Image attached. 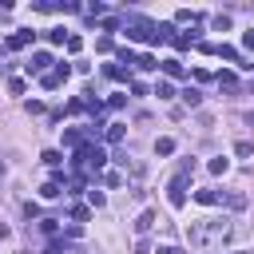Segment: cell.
Here are the masks:
<instances>
[{
	"label": "cell",
	"mask_w": 254,
	"mask_h": 254,
	"mask_svg": "<svg viewBox=\"0 0 254 254\" xmlns=\"http://www.w3.org/2000/svg\"><path fill=\"white\" fill-rule=\"evenodd\" d=\"M230 234H234V222H230V218H202V222H190V230H187L190 246H198V250L222 246Z\"/></svg>",
	"instance_id": "1"
},
{
	"label": "cell",
	"mask_w": 254,
	"mask_h": 254,
	"mask_svg": "<svg viewBox=\"0 0 254 254\" xmlns=\"http://www.w3.org/2000/svg\"><path fill=\"white\" fill-rule=\"evenodd\" d=\"M194 175V159H187L183 167H179V175L171 179V187H167V198H171V206L179 210V206H187V179Z\"/></svg>",
	"instance_id": "2"
},
{
	"label": "cell",
	"mask_w": 254,
	"mask_h": 254,
	"mask_svg": "<svg viewBox=\"0 0 254 254\" xmlns=\"http://www.w3.org/2000/svg\"><path fill=\"white\" fill-rule=\"evenodd\" d=\"M107 163V155H103V147H95V143H83L79 151H75V167H83V171H99Z\"/></svg>",
	"instance_id": "3"
},
{
	"label": "cell",
	"mask_w": 254,
	"mask_h": 254,
	"mask_svg": "<svg viewBox=\"0 0 254 254\" xmlns=\"http://www.w3.org/2000/svg\"><path fill=\"white\" fill-rule=\"evenodd\" d=\"M48 64H56L48 52H32V60H28V75H48Z\"/></svg>",
	"instance_id": "4"
},
{
	"label": "cell",
	"mask_w": 254,
	"mask_h": 254,
	"mask_svg": "<svg viewBox=\"0 0 254 254\" xmlns=\"http://www.w3.org/2000/svg\"><path fill=\"white\" fill-rule=\"evenodd\" d=\"M194 202H202V206H214V202H222V190H214V187H202V190H194Z\"/></svg>",
	"instance_id": "5"
},
{
	"label": "cell",
	"mask_w": 254,
	"mask_h": 254,
	"mask_svg": "<svg viewBox=\"0 0 254 254\" xmlns=\"http://www.w3.org/2000/svg\"><path fill=\"white\" fill-rule=\"evenodd\" d=\"M32 40H36V32H28V28H20V32H12V36H8V48H28Z\"/></svg>",
	"instance_id": "6"
},
{
	"label": "cell",
	"mask_w": 254,
	"mask_h": 254,
	"mask_svg": "<svg viewBox=\"0 0 254 254\" xmlns=\"http://www.w3.org/2000/svg\"><path fill=\"white\" fill-rule=\"evenodd\" d=\"M151 226H155V210H143V214L135 218V234H147Z\"/></svg>",
	"instance_id": "7"
},
{
	"label": "cell",
	"mask_w": 254,
	"mask_h": 254,
	"mask_svg": "<svg viewBox=\"0 0 254 254\" xmlns=\"http://www.w3.org/2000/svg\"><path fill=\"white\" fill-rule=\"evenodd\" d=\"M183 103H187V107H198V103H202V91H198V87H187V91H183Z\"/></svg>",
	"instance_id": "8"
},
{
	"label": "cell",
	"mask_w": 254,
	"mask_h": 254,
	"mask_svg": "<svg viewBox=\"0 0 254 254\" xmlns=\"http://www.w3.org/2000/svg\"><path fill=\"white\" fill-rule=\"evenodd\" d=\"M155 155H175V139H155Z\"/></svg>",
	"instance_id": "9"
},
{
	"label": "cell",
	"mask_w": 254,
	"mask_h": 254,
	"mask_svg": "<svg viewBox=\"0 0 254 254\" xmlns=\"http://www.w3.org/2000/svg\"><path fill=\"white\" fill-rule=\"evenodd\" d=\"M234 155H238V159H250V155H254V143H250V139H238V143H234Z\"/></svg>",
	"instance_id": "10"
},
{
	"label": "cell",
	"mask_w": 254,
	"mask_h": 254,
	"mask_svg": "<svg viewBox=\"0 0 254 254\" xmlns=\"http://www.w3.org/2000/svg\"><path fill=\"white\" fill-rule=\"evenodd\" d=\"M155 95H159V99H175V87H171L167 79H159V83H155Z\"/></svg>",
	"instance_id": "11"
},
{
	"label": "cell",
	"mask_w": 254,
	"mask_h": 254,
	"mask_svg": "<svg viewBox=\"0 0 254 254\" xmlns=\"http://www.w3.org/2000/svg\"><path fill=\"white\" fill-rule=\"evenodd\" d=\"M175 40V48H190L194 44V32H179V36H171Z\"/></svg>",
	"instance_id": "12"
},
{
	"label": "cell",
	"mask_w": 254,
	"mask_h": 254,
	"mask_svg": "<svg viewBox=\"0 0 254 254\" xmlns=\"http://www.w3.org/2000/svg\"><path fill=\"white\" fill-rule=\"evenodd\" d=\"M64 143H67V147H75V151H79V147H83V135H79V131H64Z\"/></svg>",
	"instance_id": "13"
},
{
	"label": "cell",
	"mask_w": 254,
	"mask_h": 254,
	"mask_svg": "<svg viewBox=\"0 0 254 254\" xmlns=\"http://www.w3.org/2000/svg\"><path fill=\"white\" fill-rule=\"evenodd\" d=\"M40 198H60V183H44L40 187Z\"/></svg>",
	"instance_id": "14"
},
{
	"label": "cell",
	"mask_w": 254,
	"mask_h": 254,
	"mask_svg": "<svg viewBox=\"0 0 254 254\" xmlns=\"http://www.w3.org/2000/svg\"><path fill=\"white\" fill-rule=\"evenodd\" d=\"M175 20H179V24H194V20H198V16H194V12H190V8H179V12H175Z\"/></svg>",
	"instance_id": "15"
},
{
	"label": "cell",
	"mask_w": 254,
	"mask_h": 254,
	"mask_svg": "<svg viewBox=\"0 0 254 254\" xmlns=\"http://www.w3.org/2000/svg\"><path fill=\"white\" fill-rule=\"evenodd\" d=\"M163 71H167V75H183V64H179V60H163Z\"/></svg>",
	"instance_id": "16"
},
{
	"label": "cell",
	"mask_w": 254,
	"mask_h": 254,
	"mask_svg": "<svg viewBox=\"0 0 254 254\" xmlns=\"http://www.w3.org/2000/svg\"><path fill=\"white\" fill-rule=\"evenodd\" d=\"M107 139L119 143V139H123V123H107Z\"/></svg>",
	"instance_id": "17"
},
{
	"label": "cell",
	"mask_w": 254,
	"mask_h": 254,
	"mask_svg": "<svg viewBox=\"0 0 254 254\" xmlns=\"http://www.w3.org/2000/svg\"><path fill=\"white\" fill-rule=\"evenodd\" d=\"M210 171H214V175H226V171H230V159H210Z\"/></svg>",
	"instance_id": "18"
},
{
	"label": "cell",
	"mask_w": 254,
	"mask_h": 254,
	"mask_svg": "<svg viewBox=\"0 0 254 254\" xmlns=\"http://www.w3.org/2000/svg\"><path fill=\"white\" fill-rule=\"evenodd\" d=\"M226 206H230V210H242V206H246V194H226Z\"/></svg>",
	"instance_id": "19"
},
{
	"label": "cell",
	"mask_w": 254,
	"mask_h": 254,
	"mask_svg": "<svg viewBox=\"0 0 254 254\" xmlns=\"http://www.w3.org/2000/svg\"><path fill=\"white\" fill-rule=\"evenodd\" d=\"M226 28H230V16L218 12V16H214V32H226Z\"/></svg>",
	"instance_id": "20"
},
{
	"label": "cell",
	"mask_w": 254,
	"mask_h": 254,
	"mask_svg": "<svg viewBox=\"0 0 254 254\" xmlns=\"http://www.w3.org/2000/svg\"><path fill=\"white\" fill-rule=\"evenodd\" d=\"M214 52H218V56H222V60H238V52H234V48H230V44H218V48H214Z\"/></svg>",
	"instance_id": "21"
},
{
	"label": "cell",
	"mask_w": 254,
	"mask_h": 254,
	"mask_svg": "<svg viewBox=\"0 0 254 254\" xmlns=\"http://www.w3.org/2000/svg\"><path fill=\"white\" fill-rule=\"evenodd\" d=\"M107 75H111V79H127V67H119V64H107Z\"/></svg>",
	"instance_id": "22"
},
{
	"label": "cell",
	"mask_w": 254,
	"mask_h": 254,
	"mask_svg": "<svg viewBox=\"0 0 254 254\" xmlns=\"http://www.w3.org/2000/svg\"><path fill=\"white\" fill-rule=\"evenodd\" d=\"M87 202H91V206H103L107 198H103V190H95V187H91V190H87Z\"/></svg>",
	"instance_id": "23"
},
{
	"label": "cell",
	"mask_w": 254,
	"mask_h": 254,
	"mask_svg": "<svg viewBox=\"0 0 254 254\" xmlns=\"http://www.w3.org/2000/svg\"><path fill=\"white\" fill-rule=\"evenodd\" d=\"M48 40H52V44H67V36H64V28H52V32H48Z\"/></svg>",
	"instance_id": "24"
},
{
	"label": "cell",
	"mask_w": 254,
	"mask_h": 254,
	"mask_svg": "<svg viewBox=\"0 0 254 254\" xmlns=\"http://www.w3.org/2000/svg\"><path fill=\"white\" fill-rule=\"evenodd\" d=\"M218 83H222V87H230V91H234V83H238V79H234V71H222V75H218Z\"/></svg>",
	"instance_id": "25"
},
{
	"label": "cell",
	"mask_w": 254,
	"mask_h": 254,
	"mask_svg": "<svg viewBox=\"0 0 254 254\" xmlns=\"http://www.w3.org/2000/svg\"><path fill=\"white\" fill-rule=\"evenodd\" d=\"M8 91H12V95H24V79L12 75V79H8Z\"/></svg>",
	"instance_id": "26"
},
{
	"label": "cell",
	"mask_w": 254,
	"mask_h": 254,
	"mask_svg": "<svg viewBox=\"0 0 254 254\" xmlns=\"http://www.w3.org/2000/svg\"><path fill=\"white\" fill-rule=\"evenodd\" d=\"M44 163H48V167H60L64 159H60V151H44Z\"/></svg>",
	"instance_id": "27"
},
{
	"label": "cell",
	"mask_w": 254,
	"mask_h": 254,
	"mask_svg": "<svg viewBox=\"0 0 254 254\" xmlns=\"http://www.w3.org/2000/svg\"><path fill=\"white\" fill-rule=\"evenodd\" d=\"M40 230H44V234H52V238H56V218H40Z\"/></svg>",
	"instance_id": "28"
},
{
	"label": "cell",
	"mask_w": 254,
	"mask_h": 254,
	"mask_svg": "<svg viewBox=\"0 0 254 254\" xmlns=\"http://www.w3.org/2000/svg\"><path fill=\"white\" fill-rule=\"evenodd\" d=\"M107 187H123V175L119 171H107Z\"/></svg>",
	"instance_id": "29"
},
{
	"label": "cell",
	"mask_w": 254,
	"mask_h": 254,
	"mask_svg": "<svg viewBox=\"0 0 254 254\" xmlns=\"http://www.w3.org/2000/svg\"><path fill=\"white\" fill-rule=\"evenodd\" d=\"M135 254H151V242H147V238H139V242H135Z\"/></svg>",
	"instance_id": "30"
},
{
	"label": "cell",
	"mask_w": 254,
	"mask_h": 254,
	"mask_svg": "<svg viewBox=\"0 0 254 254\" xmlns=\"http://www.w3.org/2000/svg\"><path fill=\"white\" fill-rule=\"evenodd\" d=\"M159 254H187L183 246H159Z\"/></svg>",
	"instance_id": "31"
},
{
	"label": "cell",
	"mask_w": 254,
	"mask_h": 254,
	"mask_svg": "<svg viewBox=\"0 0 254 254\" xmlns=\"http://www.w3.org/2000/svg\"><path fill=\"white\" fill-rule=\"evenodd\" d=\"M60 250H64V246H60V242H56V238H52V242H48V250H44V254H60Z\"/></svg>",
	"instance_id": "32"
},
{
	"label": "cell",
	"mask_w": 254,
	"mask_h": 254,
	"mask_svg": "<svg viewBox=\"0 0 254 254\" xmlns=\"http://www.w3.org/2000/svg\"><path fill=\"white\" fill-rule=\"evenodd\" d=\"M242 48H254V32H246V36H242Z\"/></svg>",
	"instance_id": "33"
},
{
	"label": "cell",
	"mask_w": 254,
	"mask_h": 254,
	"mask_svg": "<svg viewBox=\"0 0 254 254\" xmlns=\"http://www.w3.org/2000/svg\"><path fill=\"white\" fill-rule=\"evenodd\" d=\"M8 234H12V230H8V226H4V222H0V242H4V238H8Z\"/></svg>",
	"instance_id": "34"
},
{
	"label": "cell",
	"mask_w": 254,
	"mask_h": 254,
	"mask_svg": "<svg viewBox=\"0 0 254 254\" xmlns=\"http://www.w3.org/2000/svg\"><path fill=\"white\" fill-rule=\"evenodd\" d=\"M250 123H254V111H250Z\"/></svg>",
	"instance_id": "35"
},
{
	"label": "cell",
	"mask_w": 254,
	"mask_h": 254,
	"mask_svg": "<svg viewBox=\"0 0 254 254\" xmlns=\"http://www.w3.org/2000/svg\"><path fill=\"white\" fill-rule=\"evenodd\" d=\"M0 56H4V48H0Z\"/></svg>",
	"instance_id": "36"
}]
</instances>
